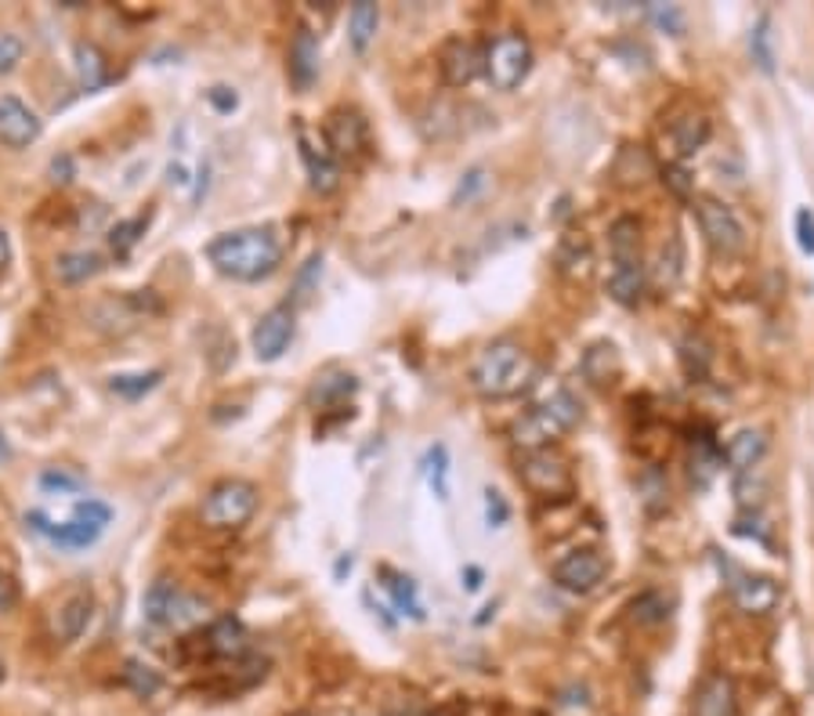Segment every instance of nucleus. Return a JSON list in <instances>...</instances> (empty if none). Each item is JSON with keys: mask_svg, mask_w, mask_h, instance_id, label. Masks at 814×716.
<instances>
[{"mask_svg": "<svg viewBox=\"0 0 814 716\" xmlns=\"http://www.w3.org/2000/svg\"><path fill=\"white\" fill-rule=\"evenodd\" d=\"M721 452H724V463H732L735 474L756 471V463L764 460V452H767V434L756 427H742L727 438V445H721Z\"/></svg>", "mask_w": 814, "mask_h": 716, "instance_id": "obj_23", "label": "nucleus"}, {"mask_svg": "<svg viewBox=\"0 0 814 716\" xmlns=\"http://www.w3.org/2000/svg\"><path fill=\"white\" fill-rule=\"evenodd\" d=\"M677 358H681V369H684V373H688L691 380H705V376H710V366H713V347L705 344L699 333L681 336V344H677Z\"/></svg>", "mask_w": 814, "mask_h": 716, "instance_id": "obj_33", "label": "nucleus"}, {"mask_svg": "<svg viewBox=\"0 0 814 716\" xmlns=\"http://www.w3.org/2000/svg\"><path fill=\"white\" fill-rule=\"evenodd\" d=\"M463 579H467V590H478V586H482V568H474V564H467V568H463Z\"/></svg>", "mask_w": 814, "mask_h": 716, "instance_id": "obj_56", "label": "nucleus"}, {"mask_svg": "<svg viewBox=\"0 0 814 716\" xmlns=\"http://www.w3.org/2000/svg\"><path fill=\"white\" fill-rule=\"evenodd\" d=\"M710 135H713V124H710V116L699 113V108H691V113H684L677 119H670L666 135H662V145H666V163L691 159L695 152L710 141Z\"/></svg>", "mask_w": 814, "mask_h": 716, "instance_id": "obj_12", "label": "nucleus"}, {"mask_svg": "<svg viewBox=\"0 0 814 716\" xmlns=\"http://www.w3.org/2000/svg\"><path fill=\"white\" fill-rule=\"evenodd\" d=\"M543 409H547V417L558 423L561 431H572V427H580V420H583V406H580V398L572 395L569 387H554L547 398L539 401Z\"/></svg>", "mask_w": 814, "mask_h": 716, "instance_id": "obj_37", "label": "nucleus"}, {"mask_svg": "<svg viewBox=\"0 0 814 716\" xmlns=\"http://www.w3.org/2000/svg\"><path fill=\"white\" fill-rule=\"evenodd\" d=\"M608 250H612V268H640V221L637 217H615L608 225Z\"/></svg>", "mask_w": 814, "mask_h": 716, "instance_id": "obj_24", "label": "nucleus"}, {"mask_svg": "<svg viewBox=\"0 0 814 716\" xmlns=\"http://www.w3.org/2000/svg\"><path fill=\"white\" fill-rule=\"evenodd\" d=\"M160 380H163V369H149V373H113L109 376V391H113L116 398L138 401V398H145L149 391H156Z\"/></svg>", "mask_w": 814, "mask_h": 716, "instance_id": "obj_40", "label": "nucleus"}, {"mask_svg": "<svg viewBox=\"0 0 814 716\" xmlns=\"http://www.w3.org/2000/svg\"><path fill=\"white\" fill-rule=\"evenodd\" d=\"M656 178V159L645 145H623L612 163V181L623 184V189H640Z\"/></svg>", "mask_w": 814, "mask_h": 716, "instance_id": "obj_25", "label": "nucleus"}, {"mask_svg": "<svg viewBox=\"0 0 814 716\" xmlns=\"http://www.w3.org/2000/svg\"><path fill=\"white\" fill-rule=\"evenodd\" d=\"M485 521H488V528H504L510 521V503L499 488H485Z\"/></svg>", "mask_w": 814, "mask_h": 716, "instance_id": "obj_50", "label": "nucleus"}, {"mask_svg": "<svg viewBox=\"0 0 814 716\" xmlns=\"http://www.w3.org/2000/svg\"><path fill=\"white\" fill-rule=\"evenodd\" d=\"M580 373L590 387H615L623 376V355L612 341H594L580 358Z\"/></svg>", "mask_w": 814, "mask_h": 716, "instance_id": "obj_21", "label": "nucleus"}, {"mask_svg": "<svg viewBox=\"0 0 814 716\" xmlns=\"http://www.w3.org/2000/svg\"><path fill=\"white\" fill-rule=\"evenodd\" d=\"M640 293H645V265L612 268V276H608V297L623 304V308H634V304H640Z\"/></svg>", "mask_w": 814, "mask_h": 716, "instance_id": "obj_34", "label": "nucleus"}, {"mask_svg": "<svg viewBox=\"0 0 814 716\" xmlns=\"http://www.w3.org/2000/svg\"><path fill=\"white\" fill-rule=\"evenodd\" d=\"M691 206H695V221H699L705 243H710L713 254H721V257L746 254L749 232H746V221L735 214L732 203L716 200V195H699Z\"/></svg>", "mask_w": 814, "mask_h": 716, "instance_id": "obj_6", "label": "nucleus"}, {"mask_svg": "<svg viewBox=\"0 0 814 716\" xmlns=\"http://www.w3.org/2000/svg\"><path fill=\"white\" fill-rule=\"evenodd\" d=\"M297 152H301L304 174H308V184L315 192L330 195L341 189V167H336V159L330 156L326 141H315L304 124H297Z\"/></svg>", "mask_w": 814, "mask_h": 716, "instance_id": "obj_13", "label": "nucleus"}, {"mask_svg": "<svg viewBox=\"0 0 814 716\" xmlns=\"http://www.w3.org/2000/svg\"><path fill=\"white\" fill-rule=\"evenodd\" d=\"M73 69H76V80H80L84 91H98V87L109 84V62L98 43L91 40H80L73 48Z\"/></svg>", "mask_w": 814, "mask_h": 716, "instance_id": "obj_27", "label": "nucleus"}, {"mask_svg": "<svg viewBox=\"0 0 814 716\" xmlns=\"http://www.w3.org/2000/svg\"><path fill=\"white\" fill-rule=\"evenodd\" d=\"M358 391V380L355 373H347V369H322L319 376H315V384L308 391V401L315 409H330V406H344L347 398H352Z\"/></svg>", "mask_w": 814, "mask_h": 716, "instance_id": "obj_26", "label": "nucleus"}, {"mask_svg": "<svg viewBox=\"0 0 814 716\" xmlns=\"http://www.w3.org/2000/svg\"><path fill=\"white\" fill-rule=\"evenodd\" d=\"M206 260L236 282H260L282 265V239L271 225L236 228L206 243Z\"/></svg>", "mask_w": 814, "mask_h": 716, "instance_id": "obj_1", "label": "nucleus"}, {"mask_svg": "<svg viewBox=\"0 0 814 716\" xmlns=\"http://www.w3.org/2000/svg\"><path fill=\"white\" fill-rule=\"evenodd\" d=\"M322 141H326V149H330L333 159H355V156H363L366 145H369V124H366V116L358 113V108H352V105L330 108V116H326V124H322Z\"/></svg>", "mask_w": 814, "mask_h": 716, "instance_id": "obj_8", "label": "nucleus"}, {"mask_svg": "<svg viewBox=\"0 0 814 716\" xmlns=\"http://www.w3.org/2000/svg\"><path fill=\"white\" fill-rule=\"evenodd\" d=\"M8 260H11V239H8L4 228H0V271L8 268Z\"/></svg>", "mask_w": 814, "mask_h": 716, "instance_id": "obj_57", "label": "nucleus"}, {"mask_svg": "<svg viewBox=\"0 0 814 716\" xmlns=\"http://www.w3.org/2000/svg\"><path fill=\"white\" fill-rule=\"evenodd\" d=\"M203 651L211 659H228V662L246 659L250 655V634H246V626L239 623L236 615L214 618V623L206 626V634H203Z\"/></svg>", "mask_w": 814, "mask_h": 716, "instance_id": "obj_18", "label": "nucleus"}, {"mask_svg": "<svg viewBox=\"0 0 814 716\" xmlns=\"http://www.w3.org/2000/svg\"><path fill=\"white\" fill-rule=\"evenodd\" d=\"M149 228V214H138V217H127V221H116L109 228V246H113L116 257H127L130 250L141 243V235H145Z\"/></svg>", "mask_w": 814, "mask_h": 716, "instance_id": "obj_43", "label": "nucleus"}, {"mask_svg": "<svg viewBox=\"0 0 814 716\" xmlns=\"http://www.w3.org/2000/svg\"><path fill=\"white\" fill-rule=\"evenodd\" d=\"M0 680H4V662H0Z\"/></svg>", "mask_w": 814, "mask_h": 716, "instance_id": "obj_60", "label": "nucleus"}, {"mask_svg": "<svg viewBox=\"0 0 814 716\" xmlns=\"http://www.w3.org/2000/svg\"><path fill=\"white\" fill-rule=\"evenodd\" d=\"M727 572H732V579H727V593H732L738 612L771 615L781 604V586L771 579V575L742 572V568H735V564H727Z\"/></svg>", "mask_w": 814, "mask_h": 716, "instance_id": "obj_11", "label": "nucleus"}, {"mask_svg": "<svg viewBox=\"0 0 814 716\" xmlns=\"http://www.w3.org/2000/svg\"><path fill=\"white\" fill-rule=\"evenodd\" d=\"M482 73L496 91H514L532 73V43L521 33H499V37L485 43Z\"/></svg>", "mask_w": 814, "mask_h": 716, "instance_id": "obj_5", "label": "nucleus"}, {"mask_svg": "<svg viewBox=\"0 0 814 716\" xmlns=\"http://www.w3.org/2000/svg\"><path fill=\"white\" fill-rule=\"evenodd\" d=\"M637 496H640V507H645L648 514H662V510L670 507L666 474H662L659 466H645V471L637 474Z\"/></svg>", "mask_w": 814, "mask_h": 716, "instance_id": "obj_35", "label": "nucleus"}, {"mask_svg": "<svg viewBox=\"0 0 814 716\" xmlns=\"http://www.w3.org/2000/svg\"><path fill=\"white\" fill-rule=\"evenodd\" d=\"M109 521H113V507L102 503V499H80L65 521H54V517L43 514V510H26V525L62 550L91 547V542L102 539Z\"/></svg>", "mask_w": 814, "mask_h": 716, "instance_id": "obj_3", "label": "nucleus"}, {"mask_svg": "<svg viewBox=\"0 0 814 716\" xmlns=\"http://www.w3.org/2000/svg\"><path fill=\"white\" fill-rule=\"evenodd\" d=\"M293 330H297V308L293 304H276L257 319L254 333H250V344H254L257 362H279L282 351L293 341Z\"/></svg>", "mask_w": 814, "mask_h": 716, "instance_id": "obj_10", "label": "nucleus"}, {"mask_svg": "<svg viewBox=\"0 0 814 716\" xmlns=\"http://www.w3.org/2000/svg\"><path fill=\"white\" fill-rule=\"evenodd\" d=\"M380 579H384V590L391 593V601H395V608L402 615L409 618H423V604H420V593H417V583L409 579V575H402L395 568H380Z\"/></svg>", "mask_w": 814, "mask_h": 716, "instance_id": "obj_32", "label": "nucleus"}, {"mask_svg": "<svg viewBox=\"0 0 814 716\" xmlns=\"http://www.w3.org/2000/svg\"><path fill=\"white\" fill-rule=\"evenodd\" d=\"M167 178H170V184H189V170H185V163H170Z\"/></svg>", "mask_w": 814, "mask_h": 716, "instance_id": "obj_55", "label": "nucleus"}, {"mask_svg": "<svg viewBox=\"0 0 814 716\" xmlns=\"http://www.w3.org/2000/svg\"><path fill=\"white\" fill-rule=\"evenodd\" d=\"M420 471L428 477L431 493L438 499H449V449L442 442H434L420 460Z\"/></svg>", "mask_w": 814, "mask_h": 716, "instance_id": "obj_39", "label": "nucleus"}, {"mask_svg": "<svg viewBox=\"0 0 814 716\" xmlns=\"http://www.w3.org/2000/svg\"><path fill=\"white\" fill-rule=\"evenodd\" d=\"M721 463H724V452L710 434H702V438L691 442V482H695V488H710L716 471H721Z\"/></svg>", "mask_w": 814, "mask_h": 716, "instance_id": "obj_31", "label": "nucleus"}, {"mask_svg": "<svg viewBox=\"0 0 814 716\" xmlns=\"http://www.w3.org/2000/svg\"><path fill=\"white\" fill-rule=\"evenodd\" d=\"M691 716H738V691L735 680L724 669L705 673L695 688L691 699Z\"/></svg>", "mask_w": 814, "mask_h": 716, "instance_id": "obj_16", "label": "nucleus"}, {"mask_svg": "<svg viewBox=\"0 0 814 716\" xmlns=\"http://www.w3.org/2000/svg\"><path fill=\"white\" fill-rule=\"evenodd\" d=\"M681 271H684V243H681V235L673 232L666 243H662L656 271H651V276H656L659 290H673L681 282Z\"/></svg>", "mask_w": 814, "mask_h": 716, "instance_id": "obj_36", "label": "nucleus"}, {"mask_svg": "<svg viewBox=\"0 0 814 716\" xmlns=\"http://www.w3.org/2000/svg\"><path fill=\"white\" fill-rule=\"evenodd\" d=\"M40 488L54 496H73L84 488V474L73 471V466H48V471L40 474Z\"/></svg>", "mask_w": 814, "mask_h": 716, "instance_id": "obj_45", "label": "nucleus"}, {"mask_svg": "<svg viewBox=\"0 0 814 716\" xmlns=\"http://www.w3.org/2000/svg\"><path fill=\"white\" fill-rule=\"evenodd\" d=\"M40 116L15 94H0V141L8 149H29L40 138Z\"/></svg>", "mask_w": 814, "mask_h": 716, "instance_id": "obj_15", "label": "nucleus"}, {"mask_svg": "<svg viewBox=\"0 0 814 716\" xmlns=\"http://www.w3.org/2000/svg\"><path fill=\"white\" fill-rule=\"evenodd\" d=\"M518 477L529 493H536L539 499H569L575 493V474L569 460L554 449H536V452H521L518 460Z\"/></svg>", "mask_w": 814, "mask_h": 716, "instance_id": "obj_7", "label": "nucleus"}, {"mask_svg": "<svg viewBox=\"0 0 814 716\" xmlns=\"http://www.w3.org/2000/svg\"><path fill=\"white\" fill-rule=\"evenodd\" d=\"M91 615H94V593L84 590V586L80 590H69L51 612V623H48L51 637L59 640V644H73V640H80L87 623H91Z\"/></svg>", "mask_w": 814, "mask_h": 716, "instance_id": "obj_14", "label": "nucleus"}, {"mask_svg": "<svg viewBox=\"0 0 814 716\" xmlns=\"http://www.w3.org/2000/svg\"><path fill=\"white\" fill-rule=\"evenodd\" d=\"M119 680H124V688L135 691L138 699H152V694H160V688H163L160 669L149 666V662H141V659H127L124 669H119Z\"/></svg>", "mask_w": 814, "mask_h": 716, "instance_id": "obj_38", "label": "nucleus"}, {"mask_svg": "<svg viewBox=\"0 0 814 716\" xmlns=\"http://www.w3.org/2000/svg\"><path fill=\"white\" fill-rule=\"evenodd\" d=\"M554 265L564 279L572 282H586L594 271V250H590V239L583 232H564L558 239V246H554Z\"/></svg>", "mask_w": 814, "mask_h": 716, "instance_id": "obj_22", "label": "nucleus"}, {"mask_svg": "<svg viewBox=\"0 0 814 716\" xmlns=\"http://www.w3.org/2000/svg\"><path fill=\"white\" fill-rule=\"evenodd\" d=\"M102 268H105V260L102 254H94V250H69V254H62L54 260V276H59V282H65V286H80V282L94 279Z\"/></svg>", "mask_w": 814, "mask_h": 716, "instance_id": "obj_29", "label": "nucleus"}, {"mask_svg": "<svg viewBox=\"0 0 814 716\" xmlns=\"http://www.w3.org/2000/svg\"><path fill=\"white\" fill-rule=\"evenodd\" d=\"M11 460V445H8V434L0 431V463H8Z\"/></svg>", "mask_w": 814, "mask_h": 716, "instance_id": "obj_58", "label": "nucleus"}, {"mask_svg": "<svg viewBox=\"0 0 814 716\" xmlns=\"http://www.w3.org/2000/svg\"><path fill=\"white\" fill-rule=\"evenodd\" d=\"M377 29H380V8L373 0H358V4L347 8V40H352V48L358 54L373 43Z\"/></svg>", "mask_w": 814, "mask_h": 716, "instance_id": "obj_30", "label": "nucleus"}, {"mask_svg": "<svg viewBox=\"0 0 814 716\" xmlns=\"http://www.w3.org/2000/svg\"><path fill=\"white\" fill-rule=\"evenodd\" d=\"M438 65H442L445 84H449V87H467V84H474L478 76H482V48H478L474 40L453 37L442 48Z\"/></svg>", "mask_w": 814, "mask_h": 716, "instance_id": "obj_17", "label": "nucleus"}, {"mask_svg": "<svg viewBox=\"0 0 814 716\" xmlns=\"http://www.w3.org/2000/svg\"><path fill=\"white\" fill-rule=\"evenodd\" d=\"M420 716H456L453 709H428V713H420Z\"/></svg>", "mask_w": 814, "mask_h": 716, "instance_id": "obj_59", "label": "nucleus"}, {"mask_svg": "<svg viewBox=\"0 0 814 716\" xmlns=\"http://www.w3.org/2000/svg\"><path fill=\"white\" fill-rule=\"evenodd\" d=\"M22 54H26V43H22V37H15V33H0V76L15 73Z\"/></svg>", "mask_w": 814, "mask_h": 716, "instance_id": "obj_49", "label": "nucleus"}, {"mask_svg": "<svg viewBox=\"0 0 814 716\" xmlns=\"http://www.w3.org/2000/svg\"><path fill=\"white\" fill-rule=\"evenodd\" d=\"M608 575V558L594 547H580L564 553L561 561H554L550 579L569 593H594Z\"/></svg>", "mask_w": 814, "mask_h": 716, "instance_id": "obj_9", "label": "nucleus"}, {"mask_svg": "<svg viewBox=\"0 0 814 716\" xmlns=\"http://www.w3.org/2000/svg\"><path fill=\"white\" fill-rule=\"evenodd\" d=\"M293 716H311V713H293Z\"/></svg>", "mask_w": 814, "mask_h": 716, "instance_id": "obj_61", "label": "nucleus"}, {"mask_svg": "<svg viewBox=\"0 0 814 716\" xmlns=\"http://www.w3.org/2000/svg\"><path fill=\"white\" fill-rule=\"evenodd\" d=\"M797 243L803 254H814V210L811 206H800L797 210Z\"/></svg>", "mask_w": 814, "mask_h": 716, "instance_id": "obj_51", "label": "nucleus"}, {"mask_svg": "<svg viewBox=\"0 0 814 716\" xmlns=\"http://www.w3.org/2000/svg\"><path fill=\"white\" fill-rule=\"evenodd\" d=\"M662 184H670L673 195H681V200H688V195L695 192V178L688 170H684V163H666V167L659 170Z\"/></svg>", "mask_w": 814, "mask_h": 716, "instance_id": "obj_48", "label": "nucleus"}, {"mask_svg": "<svg viewBox=\"0 0 814 716\" xmlns=\"http://www.w3.org/2000/svg\"><path fill=\"white\" fill-rule=\"evenodd\" d=\"M648 18L656 22L659 29H666L670 37H681L684 33V11L677 4H648Z\"/></svg>", "mask_w": 814, "mask_h": 716, "instance_id": "obj_46", "label": "nucleus"}, {"mask_svg": "<svg viewBox=\"0 0 814 716\" xmlns=\"http://www.w3.org/2000/svg\"><path fill=\"white\" fill-rule=\"evenodd\" d=\"M178 593H181V586L167 579V575H160V579L145 590V597H141V615H145V623L167 629L170 608H174V601H178Z\"/></svg>", "mask_w": 814, "mask_h": 716, "instance_id": "obj_28", "label": "nucleus"}, {"mask_svg": "<svg viewBox=\"0 0 814 716\" xmlns=\"http://www.w3.org/2000/svg\"><path fill=\"white\" fill-rule=\"evenodd\" d=\"M15 604H18V583L11 579L4 568H0V615L11 612Z\"/></svg>", "mask_w": 814, "mask_h": 716, "instance_id": "obj_53", "label": "nucleus"}, {"mask_svg": "<svg viewBox=\"0 0 814 716\" xmlns=\"http://www.w3.org/2000/svg\"><path fill=\"white\" fill-rule=\"evenodd\" d=\"M561 434H564V431L547 417V409H543V406L525 409L514 423H510V442H514L521 452L550 449V445L558 442Z\"/></svg>", "mask_w": 814, "mask_h": 716, "instance_id": "obj_20", "label": "nucleus"}, {"mask_svg": "<svg viewBox=\"0 0 814 716\" xmlns=\"http://www.w3.org/2000/svg\"><path fill=\"white\" fill-rule=\"evenodd\" d=\"M670 615V601L662 590H645L637 593L634 601H629V618H634L637 626H656V623H666Z\"/></svg>", "mask_w": 814, "mask_h": 716, "instance_id": "obj_42", "label": "nucleus"}, {"mask_svg": "<svg viewBox=\"0 0 814 716\" xmlns=\"http://www.w3.org/2000/svg\"><path fill=\"white\" fill-rule=\"evenodd\" d=\"M485 184H488V174H485V167H471V170H467L463 178H460V184H456V192H453V200H449V203H453V206L471 203L474 195L485 189Z\"/></svg>", "mask_w": 814, "mask_h": 716, "instance_id": "obj_47", "label": "nucleus"}, {"mask_svg": "<svg viewBox=\"0 0 814 716\" xmlns=\"http://www.w3.org/2000/svg\"><path fill=\"white\" fill-rule=\"evenodd\" d=\"M287 59H290L287 62L290 84L297 87V91H311V84L319 80V37H315V29L297 26Z\"/></svg>", "mask_w": 814, "mask_h": 716, "instance_id": "obj_19", "label": "nucleus"}, {"mask_svg": "<svg viewBox=\"0 0 814 716\" xmlns=\"http://www.w3.org/2000/svg\"><path fill=\"white\" fill-rule=\"evenodd\" d=\"M536 376V362L518 341H493L471 366V387L482 398H510Z\"/></svg>", "mask_w": 814, "mask_h": 716, "instance_id": "obj_2", "label": "nucleus"}, {"mask_svg": "<svg viewBox=\"0 0 814 716\" xmlns=\"http://www.w3.org/2000/svg\"><path fill=\"white\" fill-rule=\"evenodd\" d=\"M206 102H211L217 113H232V108L239 105V94H236V87L214 84L211 91H206Z\"/></svg>", "mask_w": 814, "mask_h": 716, "instance_id": "obj_52", "label": "nucleus"}, {"mask_svg": "<svg viewBox=\"0 0 814 716\" xmlns=\"http://www.w3.org/2000/svg\"><path fill=\"white\" fill-rule=\"evenodd\" d=\"M203 615H206V601H203V597L181 590L178 601H174V608H170L167 629H189L195 623H203Z\"/></svg>", "mask_w": 814, "mask_h": 716, "instance_id": "obj_44", "label": "nucleus"}, {"mask_svg": "<svg viewBox=\"0 0 814 716\" xmlns=\"http://www.w3.org/2000/svg\"><path fill=\"white\" fill-rule=\"evenodd\" d=\"M51 181H59V184L73 181V156H69V152H62V156L51 159Z\"/></svg>", "mask_w": 814, "mask_h": 716, "instance_id": "obj_54", "label": "nucleus"}, {"mask_svg": "<svg viewBox=\"0 0 814 716\" xmlns=\"http://www.w3.org/2000/svg\"><path fill=\"white\" fill-rule=\"evenodd\" d=\"M749 54H753L760 73H775V33H771V15H760L749 29Z\"/></svg>", "mask_w": 814, "mask_h": 716, "instance_id": "obj_41", "label": "nucleus"}, {"mask_svg": "<svg viewBox=\"0 0 814 716\" xmlns=\"http://www.w3.org/2000/svg\"><path fill=\"white\" fill-rule=\"evenodd\" d=\"M257 503L260 493L254 482H246V477H221V482L206 488L200 503V521L214 532H236L257 514Z\"/></svg>", "mask_w": 814, "mask_h": 716, "instance_id": "obj_4", "label": "nucleus"}]
</instances>
